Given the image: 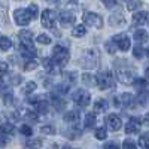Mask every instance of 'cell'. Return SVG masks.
Masks as SVG:
<instances>
[{
  "label": "cell",
  "instance_id": "1",
  "mask_svg": "<svg viewBox=\"0 0 149 149\" xmlns=\"http://www.w3.org/2000/svg\"><path fill=\"white\" fill-rule=\"evenodd\" d=\"M113 67H115V73L116 78L122 82V84H133L136 79V70L134 67L128 63L125 58H118L113 61Z\"/></svg>",
  "mask_w": 149,
  "mask_h": 149
},
{
  "label": "cell",
  "instance_id": "2",
  "mask_svg": "<svg viewBox=\"0 0 149 149\" xmlns=\"http://www.w3.org/2000/svg\"><path fill=\"white\" fill-rule=\"evenodd\" d=\"M98 61H100V51L97 48H90L84 52L81 64L86 70H93L98 66Z\"/></svg>",
  "mask_w": 149,
  "mask_h": 149
},
{
  "label": "cell",
  "instance_id": "3",
  "mask_svg": "<svg viewBox=\"0 0 149 149\" xmlns=\"http://www.w3.org/2000/svg\"><path fill=\"white\" fill-rule=\"evenodd\" d=\"M54 63L61 69V67H64L67 63H69V60H70V52H69V49L64 48L63 45H55L54 49H52V58H51Z\"/></svg>",
  "mask_w": 149,
  "mask_h": 149
},
{
  "label": "cell",
  "instance_id": "4",
  "mask_svg": "<svg viewBox=\"0 0 149 149\" xmlns=\"http://www.w3.org/2000/svg\"><path fill=\"white\" fill-rule=\"evenodd\" d=\"M94 79H95V84L100 90H109L115 85V76H113V73L109 72V70L98 72L94 76Z\"/></svg>",
  "mask_w": 149,
  "mask_h": 149
},
{
  "label": "cell",
  "instance_id": "5",
  "mask_svg": "<svg viewBox=\"0 0 149 149\" xmlns=\"http://www.w3.org/2000/svg\"><path fill=\"white\" fill-rule=\"evenodd\" d=\"M72 100H73L74 104L79 106V107H86V106L90 104V102H91V95H90V93L86 91V90L79 88V90H76V91L73 93Z\"/></svg>",
  "mask_w": 149,
  "mask_h": 149
},
{
  "label": "cell",
  "instance_id": "6",
  "mask_svg": "<svg viewBox=\"0 0 149 149\" xmlns=\"http://www.w3.org/2000/svg\"><path fill=\"white\" fill-rule=\"evenodd\" d=\"M84 24L94 29H102L103 27V18L95 14V12H85L84 14Z\"/></svg>",
  "mask_w": 149,
  "mask_h": 149
},
{
  "label": "cell",
  "instance_id": "7",
  "mask_svg": "<svg viewBox=\"0 0 149 149\" xmlns=\"http://www.w3.org/2000/svg\"><path fill=\"white\" fill-rule=\"evenodd\" d=\"M112 42H113L121 51H128L131 48V39L125 34V33H118L112 37Z\"/></svg>",
  "mask_w": 149,
  "mask_h": 149
},
{
  "label": "cell",
  "instance_id": "8",
  "mask_svg": "<svg viewBox=\"0 0 149 149\" xmlns=\"http://www.w3.org/2000/svg\"><path fill=\"white\" fill-rule=\"evenodd\" d=\"M31 31L29 30H21L18 33V40H19V48H27V49H36L33 43Z\"/></svg>",
  "mask_w": 149,
  "mask_h": 149
},
{
  "label": "cell",
  "instance_id": "9",
  "mask_svg": "<svg viewBox=\"0 0 149 149\" xmlns=\"http://www.w3.org/2000/svg\"><path fill=\"white\" fill-rule=\"evenodd\" d=\"M55 19H57L55 10H52V9H43V12H42V26H43L45 29L54 30Z\"/></svg>",
  "mask_w": 149,
  "mask_h": 149
},
{
  "label": "cell",
  "instance_id": "10",
  "mask_svg": "<svg viewBox=\"0 0 149 149\" xmlns=\"http://www.w3.org/2000/svg\"><path fill=\"white\" fill-rule=\"evenodd\" d=\"M14 19H15V22L18 24V26H22V27L29 26V22L31 21L29 14H27V9H22V8H19V9H17L14 12Z\"/></svg>",
  "mask_w": 149,
  "mask_h": 149
},
{
  "label": "cell",
  "instance_id": "11",
  "mask_svg": "<svg viewBox=\"0 0 149 149\" xmlns=\"http://www.w3.org/2000/svg\"><path fill=\"white\" fill-rule=\"evenodd\" d=\"M116 103H118L119 106H122V107L131 109V107H134V104H136V98H134V95L130 94V93H124V94L119 95V98L116 100Z\"/></svg>",
  "mask_w": 149,
  "mask_h": 149
},
{
  "label": "cell",
  "instance_id": "12",
  "mask_svg": "<svg viewBox=\"0 0 149 149\" xmlns=\"http://www.w3.org/2000/svg\"><path fill=\"white\" fill-rule=\"evenodd\" d=\"M74 21H76V15H74L72 10H63L60 14V22L63 27L72 26V24H74Z\"/></svg>",
  "mask_w": 149,
  "mask_h": 149
},
{
  "label": "cell",
  "instance_id": "13",
  "mask_svg": "<svg viewBox=\"0 0 149 149\" xmlns=\"http://www.w3.org/2000/svg\"><path fill=\"white\" fill-rule=\"evenodd\" d=\"M0 90H2V98L5 106H12L14 104V91H12V88L9 85H5Z\"/></svg>",
  "mask_w": 149,
  "mask_h": 149
},
{
  "label": "cell",
  "instance_id": "14",
  "mask_svg": "<svg viewBox=\"0 0 149 149\" xmlns=\"http://www.w3.org/2000/svg\"><path fill=\"white\" fill-rule=\"evenodd\" d=\"M106 122H107L109 130H112V131H118V130L121 128V125H122L121 118H119L118 115H115V113H110V115L106 118Z\"/></svg>",
  "mask_w": 149,
  "mask_h": 149
},
{
  "label": "cell",
  "instance_id": "15",
  "mask_svg": "<svg viewBox=\"0 0 149 149\" xmlns=\"http://www.w3.org/2000/svg\"><path fill=\"white\" fill-rule=\"evenodd\" d=\"M139 131H140V121H139V118L131 116L128 119V122H127V125H125V133L127 134H136Z\"/></svg>",
  "mask_w": 149,
  "mask_h": 149
},
{
  "label": "cell",
  "instance_id": "16",
  "mask_svg": "<svg viewBox=\"0 0 149 149\" xmlns=\"http://www.w3.org/2000/svg\"><path fill=\"white\" fill-rule=\"evenodd\" d=\"M148 12L146 10H137V12H134V15H133V19H131V22H133V26H143V24H146L148 22Z\"/></svg>",
  "mask_w": 149,
  "mask_h": 149
},
{
  "label": "cell",
  "instance_id": "17",
  "mask_svg": "<svg viewBox=\"0 0 149 149\" xmlns=\"http://www.w3.org/2000/svg\"><path fill=\"white\" fill-rule=\"evenodd\" d=\"M48 103H51L54 107H57V110H63L66 107V100L58 94H49V102Z\"/></svg>",
  "mask_w": 149,
  "mask_h": 149
},
{
  "label": "cell",
  "instance_id": "18",
  "mask_svg": "<svg viewBox=\"0 0 149 149\" xmlns=\"http://www.w3.org/2000/svg\"><path fill=\"white\" fill-rule=\"evenodd\" d=\"M42 66H43V69H45L49 74H57V73L60 72V67L54 63L51 58H43V60H42Z\"/></svg>",
  "mask_w": 149,
  "mask_h": 149
},
{
  "label": "cell",
  "instance_id": "19",
  "mask_svg": "<svg viewBox=\"0 0 149 149\" xmlns=\"http://www.w3.org/2000/svg\"><path fill=\"white\" fill-rule=\"evenodd\" d=\"M79 118H81V113H79V110L78 109H73V110H67V113L64 115V121L67 124H76L79 122Z\"/></svg>",
  "mask_w": 149,
  "mask_h": 149
},
{
  "label": "cell",
  "instance_id": "20",
  "mask_svg": "<svg viewBox=\"0 0 149 149\" xmlns=\"http://www.w3.org/2000/svg\"><path fill=\"white\" fill-rule=\"evenodd\" d=\"M95 122H97V116L94 112H90V113L85 115V119H84V128L85 130H91L95 127Z\"/></svg>",
  "mask_w": 149,
  "mask_h": 149
},
{
  "label": "cell",
  "instance_id": "21",
  "mask_svg": "<svg viewBox=\"0 0 149 149\" xmlns=\"http://www.w3.org/2000/svg\"><path fill=\"white\" fill-rule=\"evenodd\" d=\"M109 22H110V26H122V24H125V18H124L121 12H115L113 15H110Z\"/></svg>",
  "mask_w": 149,
  "mask_h": 149
},
{
  "label": "cell",
  "instance_id": "22",
  "mask_svg": "<svg viewBox=\"0 0 149 149\" xmlns=\"http://www.w3.org/2000/svg\"><path fill=\"white\" fill-rule=\"evenodd\" d=\"M17 128L14 127V124H10V122H2L0 124V133H3L6 136H12V134H15Z\"/></svg>",
  "mask_w": 149,
  "mask_h": 149
},
{
  "label": "cell",
  "instance_id": "23",
  "mask_svg": "<svg viewBox=\"0 0 149 149\" xmlns=\"http://www.w3.org/2000/svg\"><path fill=\"white\" fill-rule=\"evenodd\" d=\"M54 90H55V94H58V95L63 97L64 94H67V93H69L70 85H69L67 82H60V84H57V85L54 86Z\"/></svg>",
  "mask_w": 149,
  "mask_h": 149
},
{
  "label": "cell",
  "instance_id": "24",
  "mask_svg": "<svg viewBox=\"0 0 149 149\" xmlns=\"http://www.w3.org/2000/svg\"><path fill=\"white\" fill-rule=\"evenodd\" d=\"M107 107H109V104H107L106 100H103V98H98V100L94 103V110H95V112H100V113L106 112ZM95 112H94V113H95Z\"/></svg>",
  "mask_w": 149,
  "mask_h": 149
},
{
  "label": "cell",
  "instance_id": "25",
  "mask_svg": "<svg viewBox=\"0 0 149 149\" xmlns=\"http://www.w3.org/2000/svg\"><path fill=\"white\" fill-rule=\"evenodd\" d=\"M10 48H12V40L9 39V37H6V36H0V51L6 52V51H9Z\"/></svg>",
  "mask_w": 149,
  "mask_h": 149
},
{
  "label": "cell",
  "instance_id": "26",
  "mask_svg": "<svg viewBox=\"0 0 149 149\" xmlns=\"http://www.w3.org/2000/svg\"><path fill=\"white\" fill-rule=\"evenodd\" d=\"M42 146H43L42 139H37V137L26 142V149H40Z\"/></svg>",
  "mask_w": 149,
  "mask_h": 149
},
{
  "label": "cell",
  "instance_id": "27",
  "mask_svg": "<svg viewBox=\"0 0 149 149\" xmlns=\"http://www.w3.org/2000/svg\"><path fill=\"white\" fill-rule=\"evenodd\" d=\"M134 39H136V42H137L139 45H140L142 42L145 43V42L148 40V31L143 30V29H139L137 31L134 33Z\"/></svg>",
  "mask_w": 149,
  "mask_h": 149
},
{
  "label": "cell",
  "instance_id": "28",
  "mask_svg": "<svg viewBox=\"0 0 149 149\" xmlns=\"http://www.w3.org/2000/svg\"><path fill=\"white\" fill-rule=\"evenodd\" d=\"M85 34H86V27L84 24H79V26L73 27V30H72V36H74V37H84Z\"/></svg>",
  "mask_w": 149,
  "mask_h": 149
},
{
  "label": "cell",
  "instance_id": "29",
  "mask_svg": "<svg viewBox=\"0 0 149 149\" xmlns=\"http://www.w3.org/2000/svg\"><path fill=\"white\" fill-rule=\"evenodd\" d=\"M146 52H148V49H146L145 46L139 45V43H137V45H136V46L133 48V55H134L136 58H139V60H140L143 55H146Z\"/></svg>",
  "mask_w": 149,
  "mask_h": 149
},
{
  "label": "cell",
  "instance_id": "30",
  "mask_svg": "<svg viewBox=\"0 0 149 149\" xmlns=\"http://www.w3.org/2000/svg\"><path fill=\"white\" fill-rule=\"evenodd\" d=\"M27 14H29L30 19H36V18H37V15H39V9H37V5H36V3H30V5H29Z\"/></svg>",
  "mask_w": 149,
  "mask_h": 149
},
{
  "label": "cell",
  "instance_id": "31",
  "mask_svg": "<svg viewBox=\"0 0 149 149\" xmlns=\"http://www.w3.org/2000/svg\"><path fill=\"white\" fill-rule=\"evenodd\" d=\"M94 134H95V139H98V140H104L107 137V131H106L104 127H98Z\"/></svg>",
  "mask_w": 149,
  "mask_h": 149
},
{
  "label": "cell",
  "instance_id": "32",
  "mask_svg": "<svg viewBox=\"0 0 149 149\" xmlns=\"http://www.w3.org/2000/svg\"><path fill=\"white\" fill-rule=\"evenodd\" d=\"M36 40L39 42V43H42V45H51V42H52L51 37H49L48 34H43V33L37 36V37H36Z\"/></svg>",
  "mask_w": 149,
  "mask_h": 149
},
{
  "label": "cell",
  "instance_id": "33",
  "mask_svg": "<svg viewBox=\"0 0 149 149\" xmlns=\"http://www.w3.org/2000/svg\"><path fill=\"white\" fill-rule=\"evenodd\" d=\"M36 88H37V84L33 82V81H29L26 85H24V93H26V94H31L33 91H36Z\"/></svg>",
  "mask_w": 149,
  "mask_h": 149
},
{
  "label": "cell",
  "instance_id": "34",
  "mask_svg": "<svg viewBox=\"0 0 149 149\" xmlns=\"http://www.w3.org/2000/svg\"><path fill=\"white\" fill-rule=\"evenodd\" d=\"M40 131H42L43 134L51 136V134H55V127L51 125V124H46V125H42V127H40Z\"/></svg>",
  "mask_w": 149,
  "mask_h": 149
},
{
  "label": "cell",
  "instance_id": "35",
  "mask_svg": "<svg viewBox=\"0 0 149 149\" xmlns=\"http://www.w3.org/2000/svg\"><path fill=\"white\" fill-rule=\"evenodd\" d=\"M82 82H84L85 85H94V84H95V79H94L93 74L84 73V74H82Z\"/></svg>",
  "mask_w": 149,
  "mask_h": 149
},
{
  "label": "cell",
  "instance_id": "36",
  "mask_svg": "<svg viewBox=\"0 0 149 149\" xmlns=\"http://www.w3.org/2000/svg\"><path fill=\"white\" fill-rule=\"evenodd\" d=\"M24 118H26L27 121H33V122H36V121H37V115L34 113V112H33L31 109L24 110Z\"/></svg>",
  "mask_w": 149,
  "mask_h": 149
},
{
  "label": "cell",
  "instance_id": "37",
  "mask_svg": "<svg viewBox=\"0 0 149 149\" xmlns=\"http://www.w3.org/2000/svg\"><path fill=\"white\" fill-rule=\"evenodd\" d=\"M122 149H139V148H137V145H136L134 140L127 139V140H124V143H122Z\"/></svg>",
  "mask_w": 149,
  "mask_h": 149
},
{
  "label": "cell",
  "instance_id": "38",
  "mask_svg": "<svg viewBox=\"0 0 149 149\" xmlns=\"http://www.w3.org/2000/svg\"><path fill=\"white\" fill-rule=\"evenodd\" d=\"M19 131H21V134H24V136H31V134H33V128L29 125V124H22V125L19 127Z\"/></svg>",
  "mask_w": 149,
  "mask_h": 149
},
{
  "label": "cell",
  "instance_id": "39",
  "mask_svg": "<svg viewBox=\"0 0 149 149\" xmlns=\"http://www.w3.org/2000/svg\"><path fill=\"white\" fill-rule=\"evenodd\" d=\"M140 6H142L140 2H127V9L131 12H137Z\"/></svg>",
  "mask_w": 149,
  "mask_h": 149
},
{
  "label": "cell",
  "instance_id": "40",
  "mask_svg": "<svg viewBox=\"0 0 149 149\" xmlns=\"http://www.w3.org/2000/svg\"><path fill=\"white\" fill-rule=\"evenodd\" d=\"M63 76H64V79L67 81V84L70 85V84H73L74 81H76V73H74V72H67V73H64L63 74Z\"/></svg>",
  "mask_w": 149,
  "mask_h": 149
},
{
  "label": "cell",
  "instance_id": "41",
  "mask_svg": "<svg viewBox=\"0 0 149 149\" xmlns=\"http://www.w3.org/2000/svg\"><path fill=\"white\" fill-rule=\"evenodd\" d=\"M37 66H39V63H37V61H34V60H31V61H27V63L24 64V70L30 72V70H34Z\"/></svg>",
  "mask_w": 149,
  "mask_h": 149
},
{
  "label": "cell",
  "instance_id": "42",
  "mask_svg": "<svg viewBox=\"0 0 149 149\" xmlns=\"http://www.w3.org/2000/svg\"><path fill=\"white\" fill-rule=\"evenodd\" d=\"M146 100H148L146 91H142V93H139V95H137V103H139V104H142V106H145V104H146Z\"/></svg>",
  "mask_w": 149,
  "mask_h": 149
},
{
  "label": "cell",
  "instance_id": "43",
  "mask_svg": "<svg viewBox=\"0 0 149 149\" xmlns=\"http://www.w3.org/2000/svg\"><path fill=\"white\" fill-rule=\"evenodd\" d=\"M10 139H9V136L3 134V133H0V148H5L6 145H9Z\"/></svg>",
  "mask_w": 149,
  "mask_h": 149
},
{
  "label": "cell",
  "instance_id": "44",
  "mask_svg": "<svg viewBox=\"0 0 149 149\" xmlns=\"http://www.w3.org/2000/svg\"><path fill=\"white\" fill-rule=\"evenodd\" d=\"M139 143L143 149H148V133H143L139 137Z\"/></svg>",
  "mask_w": 149,
  "mask_h": 149
},
{
  "label": "cell",
  "instance_id": "45",
  "mask_svg": "<svg viewBox=\"0 0 149 149\" xmlns=\"http://www.w3.org/2000/svg\"><path fill=\"white\" fill-rule=\"evenodd\" d=\"M106 51L109 52V54H115V51H116V48H115V43L112 42V40H109V42H106Z\"/></svg>",
  "mask_w": 149,
  "mask_h": 149
},
{
  "label": "cell",
  "instance_id": "46",
  "mask_svg": "<svg viewBox=\"0 0 149 149\" xmlns=\"http://www.w3.org/2000/svg\"><path fill=\"white\" fill-rule=\"evenodd\" d=\"M22 82V76L21 74H14V76L10 78V84L12 85H19Z\"/></svg>",
  "mask_w": 149,
  "mask_h": 149
},
{
  "label": "cell",
  "instance_id": "47",
  "mask_svg": "<svg viewBox=\"0 0 149 149\" xmlns=\"http://www.w3.org/2000/svg\"><path fill=\"white\" fill-rule=\"evenodd\" d=\"M8 69H9V66H8V63L6 61H3V60H0V73H6L8 72Z\"/></svg>",
  "mask_w": 149,
  "mask_h": 149
},
{
  "label": "cell",
  "instance_id": "48",
  "mask_svg": "<svg viewBox=\"0 0 149 149\" xmlns=\"http://www.w3.org/2000/svg\"><path fill=\"white\" fill-rule=\"evenodd\" d=\"M104 149H121V148H119V145L115 143V142H107V143L104 145Z\"/></svg>",
  "mask_w": 149,
  "mask_h": 149
},
{
  "label": "cell",
  "instance_id": "49",
  "mask_svg": "<svg viewBox=\"0 0 149 149\" xmlns=\"http://www.w3.org/2000/svg\"><path fill=\"white\" fill-rule=\"evenodd\" d=\"M113 5H116V2H106V3H104V6H107V8L113 6Z\"/></svg>",
  "mask_w": 149,
  "mask_h": 149
},
{
  "label": "cell",
  "instance_id": "50",
  "mask_svg": "<svg viewBox=\"0 0 149 149\" xmlns=\"http://www.w3.org/2000/svg\"><path fill=\"white\" fill-rule=\"evenodd\" d=\"M61 149H76V148H72V146H69V145H66V146H63Z\"/></svg>",
  "mask_w": 149,
  "mask_h": 149
}]
</instances>
